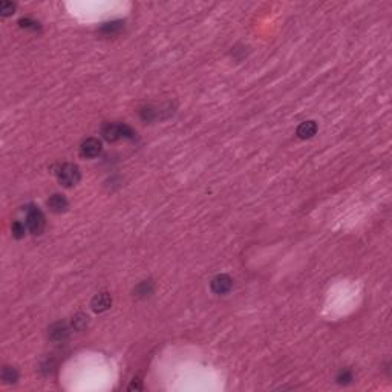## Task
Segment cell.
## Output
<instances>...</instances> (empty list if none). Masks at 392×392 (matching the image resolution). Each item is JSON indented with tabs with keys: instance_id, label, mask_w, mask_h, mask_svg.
<instances>
[{
	"instance_id": "obj_13",
	"label": "cell",
	"mask_w": 392,
	"mask_h": 392,
	"mask_svg": "<svg viewBox=\"0 0 392 392\" xmlns=\"http://www.w3.org/2000/svg\"><path fill=\"white\" fill-rule=\"evenodd\" d=\"M18 25H20V28H25V29H31V31H38L40 29V23L33 20V18H20L18 20Z\"/></svg>"
},
{
	"instance_id": "obj_11",
	"label": "cell",
	"mask_w": 392,
	"mask_h": 392,
	"mask_svg": "<svg viewBox=\"0 0 392 392\" xmlns=\"http://www.w3.org/2000/svg\"><path fill=\"white\" fill-rule=\"evenodd\" d=\"M2 380L5 381L6 385L16 383V381L18 380V372L11 366H5L3 371H2Z\"/></svg>"
},
{
	"instance_id": "obj_6",
	"label": "cell",
	"mask_w": 392,
	"mask_h": 392,
	"mask_svg": "<svg viewBox=\"0 0 392 392\" xmlns=\"http://www.w3.org/2000/svg\"><path fill=\"white\" fill-rule=\"evenodd\" d=\"M112 305V297L109 293H100L92 299L91 307L95 312H103L106 310H109Z\"/></svg>"
},
{
	"instance_id": "obj_5",
	"label": "cell",
	"mask_w": 392,
	"mask_h": 392,
	"mask_svg": "<svg viewBox=\"0 0 392 392\" xmlns=\"http://www.w3.org/2000/svg\"><path fill=\"white\" fill-rule=\"evenodd\" d=\"M212 291L216 294H227L233 288V280L227 274H218L216 278L212 279Z\"/></svg>"
},
{
	"instance_id": "obj_7",
	"label": "cell",
	"mask_w": 392,
	"mask_h": 392,
	"mask_svg": "<svg viewBox=\"0 0 392 392\" xmlns=\"http://www.w3.org/2000/svg\"><path fill=\"white\" fill-rule=\"evenodd\" d=\"M69 336V328H67L66 323H54V325L49 328V339L52 342H62Z\"/></svg>"
},
{
	"instance_id": "obj_4",
	"label": "cell",
	"mask_w": 392,
	"mask_h": 392,
	"mask_svg": "<svg viewBox=\"0 0 392 392\" xmlns=\"http://www.w3.org/2000/svg\"><path fill=\"white\" fill-rule=\"evenodd\" d=\"M101 150H103L101 141L97 138H87L80 146V153L84 158H97L101 153Z\"/></svg>"
},
{
	"instance_id": "obj_8",
	"label": "cell",
	"mask_w": 392,
	"mask_h": 392,
	"mask_svg": "<svg viewBox=\"0 0 392 392\" xmlns=\"http://www.w3.org/2000/svg\"><path fill=\"white\" fill-rule=\"evenodd\" d=\"M67 205H69V202H67V199L65 198L63 195H52L51 198L48 199V207L51 209L54 213H62V212H66L67 209Z\"/></svg>"
},
{
	"instance_id": "obj_14",
	"label": "cell",
	"mask_w": 392,
	"mask_h": 392,
	"mask_svg": "<svg viewBox=\"0 0 392 392\" xmlns=\"http://www.w3.org/2000/svg\"><path fill=\"white\" fill-rule=\"evenodd\" d=\"M11 231L16 239H22L25 236V225L20 221H14L11 225Z\"/></svg>"
},
{
	"instance_id": "obj_17",
	"label": "cell",
	"mask_w": 392,
	"mask_h": 392,
	"mask_svg": "<svg viewBox=\"0 0 392 392\" xmlns=\"http://www.w3.org/2000/svg\"><path fill=\"white\" fill-rule=\"evenodd\" d=\"M351 381H352L351 371H342L337 376V383H340V385H348V383H351Z\"/></svg>"
},
{
	"instance_id": "obj_2",
	"label": "cell",
	"mask_w": 392,
	"mask_h": 392,
	"mask_svg": "<svg viewBox=\"0 0 392 392\" xmlns=\"http://www.w3.org/2000/svg\"><path fill=\"white\" fill-rule=\"evenodd\" d=\"M57 178L65 185V187H72V185H75L78 181H80L82 173H80V169H78L75 164L66 163L58 167Z\"/></svg>"
},
{
	"instance_id": "obj_16",
	"label": "cell",
	"mask_w": 392,
	"mask_h": 392,
	"mask_svg": "<svg viewBox=\"0 0 392 392\" xmlns=\"http://www.w3.org/2000/svg\"><path fill=\"white\" fill-rule=\"evenodd\" d=\"M14 9H16V5L13 2H2V3H0V14H2L3 17L13 14Z\"/></svg>"
},
{
	"instance_id": "obj_3",
	"label": "cell",
	"mask_w": 392,
	"mask_h": 392,
	"mask_svg": "<svg viewBox=\"0 0 392 392\" xmlns=\"http://www.w3.org/2000/svg\"><path fill=\"white\" fill-rule=\"evenodd\" d=\"M45 214L42 213V210L38 207H34V205H29L26 209V225L29 231L33 234H42V231L45 230Z\"/></svg>"
},
{
	"instance_id": "obj_15",
	"label": "cell",
	"mask_w": 392,
	"mask_h": 392,
	"mask_svg": "<svg viewBox=\"0 0 392 392\" xmlns=\"http://www.w3.org/2000/svg\"><path fill=\"white\" fill-rule=\"evenodd\" d=\"M87 322H89V317H87L86 314H77V316L74 317V322H72V323H74V328H75V329L82 331V329L86 328Z\"/></svg>"
},
{
	"instance_id": "obj_1",
	"label": "cell",
	"mask_w": 392,
	"mask_h": 392,
	"mask_svg": "<svg viewBox=\"0 0 392 392\" xmlns=\"http://www.w3.org/2000/svg\"><path fill=\"white\" fill-rule=\"evenodd\" d=\"M101 135L106 141L114 143V141H118L121 138L133 140L136 133L132 127H129L124 123H106L101 127Z\"/></svg>"
},
{
	"instance_id": "obj_10",
	"label": "cell",
	"mask_w": 392,
	"mask_h": 392,
	"mask_svg": "<svg viewBox=\"0 0 392 392\" xmlns=\"http://www.w3.org/2000/svg\"><path fill=\"white\" fill-rule=\"evenodd\" d=\"M124 26V22L121 20H112V22H107V23H103L100 26V33L106 34V35H112V34H116L120 33Z\"/></svg>"
},
{
	"instance_id": "obj_9",
	"label": "cell",
	"mask_w": 392,
	"mask_h": 392,
	"mask_svg": "<svg viewBox=\"0 0 392 392\" xmlns=\"http://www.w3.org/2000/svg\"><path fill=\"white\" fill-rule=\"evenodd\" d=\"M317 132V124L316 121H305L302 123L299 127H297V136L302 140H307V138H312V136L316 135Z\"/></svg>"
},
{
	"instance_id": "obj_12",
	"label": "cell",
	"mask_w": 392,
	"mask_h": 392,
	"mask_svg": "<svg viewBox=\"0 0 392 392\" xmlns=\"http://www.w3.org/2000/svg\"><path fill=\"white\" fill-rule=\"evenodd\" d=\"M152 291H153V287H152V282L150 280H144V282H141L140 285L135 288L136 296H143V297L152 294Z\"/></svg>"
}]
</instances>
